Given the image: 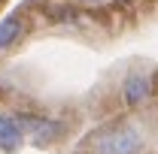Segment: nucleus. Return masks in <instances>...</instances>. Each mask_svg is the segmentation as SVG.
Returning a JSON list of instances; mask_svg holds the SVG:
<instances>
[{"mask_svg": "<svg viewBox=\"0 0 158 154\" xmlns=\"http://www.w3.org/2000/svg\"><path fill=\"white\" fill-rule=\"evenodd\" d=\"M143 133L134 124H116L94 136V151L98 154H140L143 151Z\"/></svg>", "mask_w": 158, "mask_h": 154, "instance_id": "obj_1", "label": "nucleus"}, {"mask_svg": "<svg viewBox=\"0 0 158 154\" xmlns=\"http://www.w3.org/2000/svg\"><path fill=\"white\" fill-rule=\"evenodd\" d=\"M21 124V133L24 139H31L34 145L40 148H46V145H52V142H58L61 133H64V124L55 121V118L49 115H34V112H24V115H15Z\"/></svg>", "mask_w": 158, "mask_h": 154, "instance_id": "obj_2", "label": "nucleus"}, {"mask_svg": "<svg viewBox=\"0 0 158 154\" xmlns=\"http://www.w3.org/2000/svg\"><path fill=\"white\" fill-rule=\"evenodd\" d=\"M152 94H155V79L149 73H131L122 82V100L128 106H143Z\"/></svg>", "mask_w": 158, "mask_h": 154, "instance_id": "obj_3", "label": "nucleus"}, {"mask_svg": "<svg viewBox=\"0 0 158 154\" xmlns=\"http://www.w3.org/2000/svg\"><path fill=\"white\" fill-rule=\"evenodd\" d=\"M24 145V133H21V124L15 115H0V148L3 151H19Z\"/></svg>", "mask_w": 158, "mask_h": 154, "instance_id": "obj_4", "label": "nucleus"}, {"mask_svg": "<svg viewBox=\"0 0 158 154\" xmlns=\"http://www.w3.org/2000/svg\"><path fill=\"white\" fill-rule=\"evenodd\" d=\"M21 33H24V24H21L19 15L3 18L0 21V52H9V48L21 39Z\"/></svg>", "mask_w": 158, "mask_h": 154, "instance_id": "obj_5", "label": "nucleus"}, {"mask_svg": "<svg viewBox=\"0 0 158 154\" xmlns=\"http://www.w3.org/2000/svg\"><path fill=\"white\" fill-rule=\"evenodd\" d=\"M85 3H100V0H85Z\"/></svg>", "mask_w": 158, "mask_h": 154, "instance_id": "obj_6", "label": "nucleus"}]
</instances>
